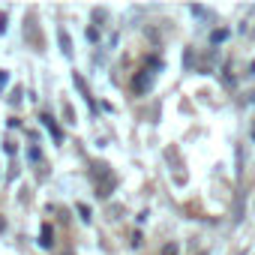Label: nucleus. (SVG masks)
Segmentation results:
<instances>
[{"label":"nucleus","instance_id":"1","mask_svg":"<svg viewBox=\"0 0 255 255\" xmlns=\"http://www.w3.org/2000/svg\"><path fill=\"white\" fill-rule=\"evenodd\" d=\"M153 69H156V60L150 63V69H141V75L135 78V90H138V93H144V90H150V84H153V75H156Z\"/></svg>","mask_w":255,"mask_h":255},{"label":"nucleus","instance_id":"2","mask_svg":"<svg viewBox=\"0 0 255 255\" xmlns=\"http://www.w3.org/2000/svg\"><path fill=\"white\" fill-rule=\"evenodd\" d=\"M39 120H42V126H45V129L51 132V138H54V141H63V132H60V126L54 123V117H51V114H42Z\"/></svg>","mask_w":255,"mask_h":255},{"label":"nucleus","instance_id":"3","mask_svg":"<svg viewBox=\"0 0 255 255\" xmlns=\"http://www.w3.org/2000/svg\"><path fill=\"white\" fill-rule=\"evenodd\" d=\"M51 237H54V231H51V225L45 222V225H42V234H39V246H42V249H51V243H54Z\"/></svg>","mask_w":255,"mask_h":255},{"label":"nucleus","instance_id":"4","mask_svg":"<svg viewBox=\"0 0 255 255\" xmlns=\"http://www.w3.org/2000/svg\"><path fill=\"white\" fill-rule=\"evenodd\" d=\"M57 39H60L63 54H66V57H72V42H69V33H66V30H60V33H57Z\"/></svg>","mask_w":255,"mask_h":255},{"label":"nucleus","instance_id":"5","mask_svg":"<svg viewBox=\"0 0 255 255\" xmlns=\"http://www.w3.org/2000/svg\"><path fill=\"white\" fill-rule=\"evenodd\" d=\"M225 39H228V30H225V27L213 30V36H210V42H225Z\"/></svg>","mask_w":255,"mask_h":255},{"label":"nucleus","instance_id":"6","mask_svg":"<svg viewBox=\"0 0 255 255\" xmlns=\"http://www.w3.org/2000/svg\"><path fill=\"white\" fill-rule=\"evenodd\" d=\"M177 252H180V246H177V243H168V246H162L159 255H177Z\"/></svg>","mask_w":255,"mask_h":255},{"label":"nucleus","instance_id":"7","mask_svg":"<svg viewBox=\"0 0 255 255\" xmlns=\"http://www.w3.org/2000/svg\"><path fill=\"white\" fill-rule=\"evenodd\" d=\"M78 213H81L84 222H90V207H87V204H78Z\"/></svg>","mask_w":255,"mask_h":255},{"label":"nucleus","instance_id":"8","mask_svg":"<svg viewBox=\"0 0 255 255\" xmlns=\"http://www.w3.org/2000/svg\"><path fill=\"white\" fill-rule=\"evenodd\" d=\"M27 159H30V162H36V159H39V150H36V147H30V150H27Z\"/></svg>","mask_w":255,"mask_h":255},{"label":"nucleus","instance_id":"9","mask_svg":"<svg viewBox=\"0 0 255 255\" xmlns=\"http://www.w3.org/2000/svg\"><path fill=\"white\" fill-rule=\"evenodd\" d=\"M0 33H6V12H0Z\"/></svg>","mask_w":255,"mask_h":255},{"label":"nucleus","instance_id":"10","mask_svg":"<svg viewBox=\"0 0 255 255\" xmlns=\"http://www.w3.org/2000/svg\"><path fill=\"white\" fill-rule=\"evenodd\" d=\"M6 81H9V75H6V72H0V87H6Z\"/></svg>","mask_w":255,"mask_h":255},{"label":"nucleus","instance_id":"11","mask_svg":"<svg viewBox=\"0 0 255 255\" xmlns=\"http://www.w3.org/2000/svg\"><path fill=\"white\" fill-rule=\"evenodd\" d=\"M0 231H3V219H0Z\"/></svg>","mask_w":255,"mask_h":255},{"label":"nucleus","instance_id":"12","mask_svg":"<svg viewBox=\"0 0 255 255\" xmlns=\"http://www.w3.org/2000/svg\"><path fill=\"white\" fill-rule=\"evenodd\" d=\"M252 138H255V129H252Z\"/></svg>","mask_w":255,"mask_h":255}]
</instances>
